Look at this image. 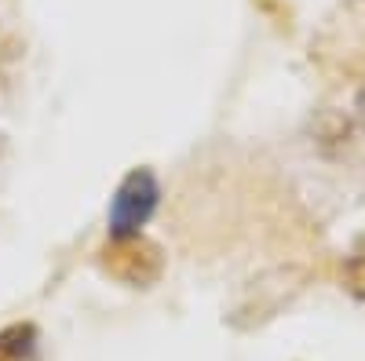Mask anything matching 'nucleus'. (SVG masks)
<instances>
[{"mask_svg": "<svg viewBox=\"0 0 365 361\" xmlns=\"http://www.w3.org/2000/svg\"><path fill=\"white\" fill-rule=\"evenodd\" d=\"M344 285L358 299H365V237H358V245L351 248V256L344 263Z\"/></svg>", "mask_w": 365, "mask_h": 361, "instance_id": "3", "label": "nucleus"}, {"mask_svg": "<svg viewBox=\"0 0 365 361\" xmlns=\"http://www.w3.org/2000/svg\"><path fill=\"white\" fill-rule=\"evenodd\" d=\"M158 179L150 168H135L125 175V183L117 187L113 204H110V237H128L139 234V226L154 216L158 208Z\"/></svg>", "mask_w": 365, "mask_h": 361, "instance_id": "1", "label": "nucleus"}, {"mask_svg": "<svg viewBox=\"0 0 365 361\" xmlns=\"http://www.w3.org/2000/svg\"><path fill=\"white\" fill-rule=\"evenodd\" d=\"M103 266L125 285H150L161 278L165 256L150 237L128 234V237H110V245L103 248Z\"/></svg>", "mask_w": 365, "mask_h": 361, "instance_id": "2", "label": "nucleus"}, {"mask_svg": "<svg viewBox=\"0 0 365 361\" xmlns=\"http://www.w3.org/2000/svg\"><path fill=\"white\" fill-rule=\"evenodd\" d=\"M26 340H29V328H11V333H4L0 336V361H15L26 350Z\"/></svg>", "mask_w": 365, "mask_h": 361, "instance_id": "4", "label": "nucleus"}, {"mask_svg": "<svg viewBox=\"0 0 365 361\" xmlns=\"http://www.w3.org/2000/svg\"><path fill=\"white\" fill-rule=\"evenodd\" d=\"M354 113H358V120H361V128H365V88L358 92V103H354Z\"/></svg>", "mask_w": 365, "mask_h": 361, "instance_id": "5", "label": "nucleus"}]
</instances>
